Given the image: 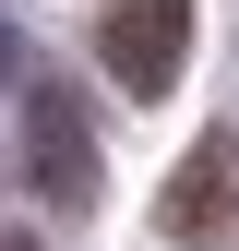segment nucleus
Returning a JSON list of instances; mask_svg holds the SVG:
<instances>
[{
	"mask_svg": "<svg viewBox=\"0 0 239 251\" xmlns=\"http://www.w3.org/2000/svg\"><path fill=\"white\" fill-rule=\"evenodd\" d=\"M156 215H167L179 251H239V132H203L179 155V179H167Z\"/></svg>",
	"mask_w": 239,
	"mask_h": 251,
	"instance_id": "f257e3e1",
	"label": "nucleus"
},
{
	"mask_svg": "<svg viewBox=\"0 0 239 251\" xmlns=\"http://www.w3.org/2000/svg\"><path fill=\"white\" fill-rule=\"evenodd\" d=\"M96 48H108V72L132 84V96H167L179 60H191V0H108Z\"/></svg>",
	"mask_w": 239,
	"mask_h": 251,
	"instance_id": "f03ea898",
	"label": "nucleus"
},
{
	"mask_svg": "<svg viewBox=\"0 0 239 251\" xmlns=\"http://www.w3.org/2000/svg\"><path fill=\"white\" fill-rule=\"evenodd\" d=\"M24 168H36L48 203H96V132H84V108L60 96V84L24 96Z\"/></svg>",
	"mask_w": 239,
	"mask_h": 251,
	"instance_id": "7ed1b4c3",
	"label": "nucleus"
},
{
	"mask_svg": "<svg viewBox=\"0 0 239 251\" xmlns=\"http://www.w3.org/2000/svg\"><path fill=\"white\" fill-rule=\"evenodd\" d=\"M0 251H24V239H0Z\"/></svg>",
	"mask_w": 239,
	"mask_h": 251,
	"instance_id": "20e7f679",
	"label": "nucleus"
}]
</instances>
